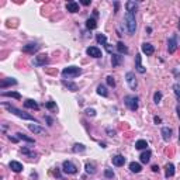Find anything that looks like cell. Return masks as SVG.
I'll return each mask as SVG.
<instances>
[{
    "mask_svg": "<svg viewBox=\"0 0 180 180\" xmlns=\"http://www.w3.org/2000/svg\"><path fill=\"white\" fill-rule=\"evenodd\" d=\"M2 106L6 108L9 113H11V114H14V116H17V117H20V118H23V120H28V121H34L35 124H38V121L35 118H34L33 116H30V114H27V113H24V111H21V110H19L17 107H14V106H11V104H9V103H3Z\"/></svg>",
    "mask_w": 180,
    "mask_h": 180,
    "instance_id": "6da1fadb",
    "label": "cell"
},
{
    "mask_svg": "<svg viewBox=\"0 0 180 180\" xmlns=\"http://www.w3.org/2000/svg\"><path fill=\"white\" fill-rule=\"evenodd\" d=\"M125 25H127V30H128L130 35H134L135 30H137V20H135V14L134 13H125Z\"/></svg>",
    "mask_w": 180,
    "mask_h": 180,
    "instance_id": "7a4b0ae2",
    "label": "cell"
},
{
    "mask_svg": "<svg viewBox=\"0 0 180 180\" xmlns=\"http://www.w3.org/2000/svg\"><path fill=\"white\" fill-rule=\"evenodd\" d=\"M79 75H82V69L77 66H68L62 70V77L65 80L66 79H73V77H77Z\"/></svg>",
    "mask_w": 180,
    "mask_h": 180,
    "instance_id": "3957f363",
    "label": "cell"
},
{
    "mask_svg": "<svg viewBox=\"0 0 180 180\" xmlns=\"http://www.w3.org/2000/svg\"><path fill=\"white\" fill-rule=\"evenodd\" d=\"M124 103H125V106L128 107L131 111H137L138 110V97H137V96H132V94L125 96V97H124Z\"/></svg>",
    "mask_w": 180,
    "mask_h": 180,
    "instance_id": "277c9868",
    "label": "cell"
},
{
    "mask_svg": "<svg viewBox=\"0 0 180 180\" xmlns=\"http://www.w3.org/2000/svg\"><path fill=\"white\" fill-rule=\"evenodd\" d=\"M62 170L68 174H75L77 172V168H76V165H73L70 160H65L64 163H62Z\"/></svg>",
    "mask_w": 180,
    "mask_h": 180,
    "instance_id": "5b68a950",
    "label": "cell"
},
{
    "mask_svg": "<svg viewBox=\"0 0 180 180\" xmlns=\"http://www.w3.org/2000/svg\"><path fill=\"white\" fill-rule=\"evenodd\" d=\"M38 49H40V45H38L37 42H28V44H25V45L23 46V52L30 54V55H34Z\"/></svg>",
    "mask_w": 180,
    "mask_h": 180,
    "instance_id": "8992f818",
    "label": "cell"
},
{
    "mask_svg": "<svg viewBox=\"0 0 180 180\" xmlns=\"http://www.w3.org/2000/svg\"><path fill=\"white\" fill-rule=\"evenodd\" d=\"M125 80H127V83H128L130 89H132V90L137 89L138 82H137V77H135V75L132 73V72H127V75H125Z\"/></svg>",
    "mask_w": 180,
    "mask_h": 180,
    "instance_id": "52a82bcc",
    "label": "cell"
},
{
    "mask_svg": "<svg viewBox=\"0 0 180 180\" xmlns=\"http://www.w3.org/2000/svg\"><path fill=\"white\" fill-rule=\"evenodd\" d=\"M49 62V58H48V55H38V56H35L34 58V61H33V64H34V66H44V65H46Z\"/></svg>",
    "mask_w": 180,
    "mask_h": 180,
    "instance_id": "ba28073f",
    "label": "cell"
},
{
    "mask_svg": "<svg viewBox=\"0 0 180 180\" xmlns=\"http://www.w3.org/2000/svg\"><path fill=\"white\" fill-rule=\"evenodd\" d=\"M177 46H179V44H177V38H176V35H173V37L169 38V41H168V51H169V54L176 52Z\"/></svg>",
    "mask_w": 180,
    "mask_h": 180,
    "instance_id": "9c48e42d",
    "label": "cell"
},
{
    "mask_svg": "<svg viewBox=\"0 0 180 180\" xmlns=\"http://www.w3.org/2000/svg\"><path fill=\"white\" fill-rule=\"evenodd\" d=\"M89 56H92V58H101V51L97 48V46H89L86 49Z\"/></svg>",
    "mask_w": 180,
    "mask_h": 180,
    "instance_id": "30bf717a",
    "label": "cell"
},
{
    "mask_svg": "<svg viewBox=\"0 0 180 180\" xmlns=\"http://www.w3.org/2000/svg\"><path fill=\"white\" fill-rule=\"evenodd\" d=\"M141 59H142V56H141L139 54H138V55H135V69H137L138 73L143 75L145 72H147V69L142 66V64H141Z\"/></svg>",
    "mask_w": 180,
    "mask_h": 180,
    "instance_id": "8fae6325",
    "label": "cell"
},
{
    "mask_svg": "<svg viewBox=\"0 0 180 180\" xmlns=\"http://www.w3.org/2000/svg\"><path fill=\"white\" fill-rule=\"evenodd\" d=\"M9 166H10V169H11L13 172H15V173H20V172L23 170V165L20 163V162H17V160H11L9 163Z\"/></svg>",
    "mask_w": 180,
    "mask_h": 180,
    "instance_id": "7c38bea8",
    "label": "cell"
},
{
    "mask_svg": "<svg viewBox=\"0 0 180 180\" xmlns=\"http://www.w3.org/2000/svg\"><path fill=\"white\" fill-rule=\"evenodd\" d=\"M28 130L31 132H34V134H45V130L37 124H28Z\"/></svg>",
    "mask_w": 180,
    "mask_h": 180,
    "instance_id": "4fadbf2b",
    "label": "cell"
},
{
    "mask_svg": "<svg viewBox=\"0 0 180 180\" xmlns=\"http://www.w3.org/2000/svg\"><path fill=\"white\" fill-rule=\"evenodd\" d=\"M142 52H143V54H147V55H152L153 52H155V48H153L152 44L143 42L142 44Z\"/></svg>",
    "mask_w": 180,
    "mask_h": 180,
    "instance_id": "5bb4252c",
    "label": "cell"
},
{
    "mask_svg": "<svg viewBox=\"0 0 180 180\" xmlns=\"http://www.w3.org/2000/svg\"><path fill=\"white\" fill-rule=\"evenodd\" d=\"M162 138H163V141L165 142H169L172 138V130L169 128V127H163L162 128Z\"/></svg>",
    "mask_w": 180,
    "mask_h": 180,
    "instance_id": "9a60e30c",
    "label": "cell"
},
{
    "mask_svg": "<svg viewBox=\"0 0 180 180\" xmlns=\"http://www.w3.org/2000/svg\"><path fill=\"white\" fill-rule=\"evenodd\" d=\"M66 10L69 13H77L79 11V3H76V2H68Z\"/></svg>",
    "mask_w": 180,
    "mask_h": 180,
    "instance_id": "2e32d148",
    "label": "cell"
},
{
    "mask_svg": "<svg viewBox=\"0 0 180 180\" xmlns=\"http://www.w3.org/2000/svg\"><path fill=\"white\" fill-rule=\"evenodd\" d=\"M62 85L65 86V87L68 89V90H70V92H77V85L73 82H69V80H62Z\"/></svg>",
    "mask_w": 180,
    "mask_h": 180,
    "instance_id": "e0dca14e",
    "label": "cell"
},
{
    "mask_svg": "<svg viewBox=\"0 0 180 180\" xmlns=\"http://www.w3.org/2000/svg\"><path fill=\"white\" fill-rule=\"evenodd\" d=\"M151 156H152V152H151L149 149H147V151H145V152H142V153H141L139 159H141V162H142V163H149Z\"/></svg>",
    "mask_w": 180,
    "mask_h": 180,
    "instance_id": "ac0fdd59",
    "label": "cell"
},
{
    "mask_svg": "<svg viewBox=\"0 0 180 180\" xmlns=\"http://www.w3.org/2000/svg\"><path fill=\"white\" fill-rule=\"evenodd\" d=\"M117 51H118L120 55H127V54H128V48H127V45H125L124 42H121V41L117 42Z\"/></svg>",
    "mask_w": 180,
    "mask_h": 180,
    "instance_id": "d6986e66",
    "label": "cell"
},
{
    "mask_svg": "<svg viewBox=\"0 0 180 180\" xmlns=\"http://www.w3.org/2000/svg\"><path fill=\"white\" fill-rule=\"evenodd\" d=\"M24 107H27V108H31V110H38V108H40V106L37 104V101L31 100V99H27V100L24 101Z\"/></svg>",
    "mask_w": 180,
    "mask_h": 180,
    "instance_id": "ffe728a7",
    "label": "cell"
},
{
    "mask_svg": "<svg viewBox=\"0 0 180 180\" xmlns=\"http://www.w3.org/2000/svg\"><path fill=\"white\" fill-rule=\"evenodd\" d=\"M121 62H122V56L120 55V54H113V56H111V64H113V68L120 66Z\"/></svg>",
    "mask_w": 180,
    "mask_h": 180,
    "instance_id": "44dd1931",
    "label": "cell"
},
{
    "mask_svg": "<svg viewBox=\"0 0 180 180\" xmlns=\"http://www.w3.org/2000/svg\"><path fill=\"white\" fill-rule=\"evenodd\" d=\"M125 163V158L122 155H116L113 156V165L114 166H122Z\"/></svg>",
    "mask_w": 180,
    "mask_h": 180,
    "instance_id": "7402d4cb",
    "label": "cell"
},
{
    "mask_svg": "<svg viewBox=\"0 0 180 180\" xmlns=\"http://www.w3.org/2000/svg\"><path fill=\"white\" fill-rule=\"evenodd\" d=\"M11 85H17V80L13 79V77H9V79H4L0 82V87L2 89L7 87V86H11Z\"/></svg>",
    "mask_w": 180,
    "mask_h": 180,
    "instance_id": "603a6c76",
    "label": "cell"
},
{
    "mask_svg": "<svg viewBox=\"0 0 180 180\" xmlns=\"http://www.w3.org/2000/svg\"><path fill=\"white\" fill-rule=\"evenodd\" d=\"M125 9H127L128 13H134L135 14V10L138 9V3H135V2H127L125 3Z\"/></svg>",
    "mask_w": 180,
    "mask_h": 180,
    "instance_id": "cb8c5ba5",
    "label": "cell"
},
{
    "mask_svg": "<svg viewBox=\"0 0 180 180\" xmlns=\"http://www.w3.org/2000/svg\"><path fill=\"white\" fill-rule=\"evenodd\" d=\"M130 170H131L132 173H139V172L142 170V166H141L139 163H137V162H131V163H130Z\"/></svg>",
    "mask_w": 180,
    "mask_h": 180,
    "instance_id": "d4e9b609",
    "label": "cell"
},
{
    "mask_svg": "<svg viewBox=\"0 0 180 180\" xmlns=\"http://www.w3.org/2000/svg\"><path fill=\"white\" fill-rule=\"evenodd\" d=\"M165 169H166L165 176L168 177V179H169V177H172V176H173V174H174V165H173V163H168Z\"/></svg>",
    "mask_w": 180,
    "mask_h": 180,
    "instance_id": "484cf974",
    "label": "cell"
},
{
    "mask_svg": "<svg viewBox=\"0 0 180 180\" xmlns=\"http://www.w3.org/2000/svg\"><path fill=\"white\" fill-rule=\"evenodd\" d=\"M147 147H148V142L145 139H139V141H137V142H135V148H137L138 151L147 149Z\"/></svg>",
    "mask_w": 180,
    "mask_h": 180,
    "instance_id": "4316f807",
    "label": "cell"
},
{
    "mask_svg": "<svg viewBox=\"0 0 180 180\" xmlns=\"http://www.w3.org/2000/svg\"><path fill=\"white\" fill-rule=\"evenodd\" d=\"M97 93L100 96H103V97H108V90H107V87L104 85H99L97 86Z\"/></svg>",
    "mask_w": 180,
    "mask_h": 180,
    "instance_id": "83f0119b",
    "label": "cell"
},
{
    "mask_svg": "<svg viewBox=\"0 0 180 180\" xmlns=\"http://www.w3.org/2000/svg\"><path fill=\"white\" fill-rule=\"evenodd\" d=\"M2 96H4V97H13V99H17V100L21 99L20 93H15V92H2Z\"/></svg>",
    "mask_w": 180,
    "mask_h": 180,
    "instance_id": "f1b7e54d",
    "label": "cell"
},
{
    "mask_svg": "<svg viewBox=\"0 0 180 180\" xmlns=\"http://www.w3.org/2000/svg\"><path fill=\"white\" fill-rule=\"evenodd\" d=\"M86 27H87L89 30H94V28H97V21H96V19H89L87 21H86Z\"/></svg>",
    "mask_w": 180,
    "mask_h": 180,
    "instance_id": "f546056e",
    "label": "cell"
},
{
    "mask_svg": "<svg viewBox=\"0 0 180 180\" xmlns=\"http://www.w3.org/2000/svg\"><path fill=\"white\" fill-rule=\"evenodd\" d=\"M15 135H17V138H19V139H23V141H25V142H30V143H34V142H35V141H34L33 138L27 137L25 134H21V132H17Z\"/></svg>",
    "mask_w": 180,
    "mask_h": 180,
    "instance_id": "4dcf8cb0",
    "label": "cell"
},
{
    "mask_svg": "<svg viewBox=\"0 0 180 180\" xmlns=\"http://www.w3.org/2000/svg\"><path fill=\"white\" fill-rule=\"evenodd\" d=\"M96 40H97L99 44H103L104 46L107 45V37L104 34H97V35H96Z\"/></svg>",
    "mask_w": 180,
    "mask_h": 180,
    "instance_id": "1f68e13d",
    "label": "cell"
},
{
    "mask_svg": "<svg viewBox=\"0 0 180 180\" xmlns=\"http://www.w3.org/2000/svg\"><path fill=\"white\" fill-rule=\"evenodd\" d=\"M72 151H73L75 153H77V152H85L86 148H85V145H82V143H76V145L72 148Z\"/></svg>",
    "mask_w": 180,
    "mask_h": 180,
    "instance_id": "d6a6232c",
    "label": "cell"
},
{
    "mask_svg": "<svg viewBox=\"0 0 180 180\" xmlns=\"http://www.w3.org/2000/svg\"><path fill=\"white\" fill-rule=\"evenodd\" d=\"M21 152L24 153V155L30 156V158H37V153H35V152H33V151H30V149H28V148H23V149H21Z\"/></svg>",
    "mask_w": 180,
    "mask_h": 180,
    "instance_id": "836d02e7",
    "label": "cell"
},
{
    "mask_svg": "<svg viewBox=\"0 0 180 180\" xmlns=\"http://www.w3.org/2000/svg\"><path fill=\"white\" fill-rule=\"evenodd\" d=\"M173 92H174V94H176L177 101H180V85L179 83H174L173 85Z\"/></svg>",
    "mask_w": 180,
    "mask_h": 180,
    "instance_id": "e575fe53",
    "label": "cell"
},
{
    "mask_svg": "<svg viewBox=\"0 0 180 180\" xmlns=\"http://www.w3.org/2000/svg\"><path fill=\"white\" fill-rule=\"evenodd\" d=\"M86 172L90 174H94L96 173V169H94V165H92V163H86Z\"/></svg>",
    "mask_w": 180,
    "mask_h": 180,
    "instance_id": "d590c367",
    "label": "cell"
},
{
    "mask_svg": "<svg viewBox=\"0 0 180 180\" xmlns=\"http://www.w3.org/2000/svg\"><path fill=\"white\" fill-rule=\"evenodd\" d=\"M104 176H106L107 179H113V177H114L113 169H106V170H104Z\"/></svg>",
    "mask_w": 180,
    "mask_h": 180,
    "instance_id": "8d00e7d4",
    "label": "cell"
},
{
    "mask_svg": "<svg viewBox=\"0 0 180 180\" xmlns=\"http://www.w3.org/2000/svg\"><path fill=\"white\" fill-rule=\"evenodd\" d=\"M160 100H162V93L160 92H156L155 94H153V101L158 104V103H160Z\"/></svg>",
    "mask_w": 180,
    "mask_h": 180,
    "instance_id": "74e56055",
    "label": "cell"
},
{
    "mask_svg": "<svg viewBox=\"0 0 180 180\" xmlns=\"http://www.w3.org/2000/svg\"><path fill=\"white\" fill-rule=\"evenodd\" d=\"M106 80H107V85H108V86H111V87H114V86H116V80H114L113 76H107Z\"/></svg>",
    "mask_w": 180,
    "mask_h": 180,
    "instance_id": "f35d334b",
    "label": "cell"
},
{
    "mask_svg": "<svg viewBox=\"0 0 180 180\" xmlns=\"http://www.w3.org/2000/svg\"><path fill=\"white\" fill-rule=\"evenodd\" d=\"M45 107L49 108V110H52V108H56V104L54 101H48V103H45Z\"/></svg>",
    "mask_w": 180,
    "mask_h": 180,
    "instance_id": "ab89813d",
    "label": "cell"
},
{
    "mask_svg": "<svg viewBox=\"0 0 180 180\" xmlns=\"http://www.w3.org/2000/svg\"><path fill=\"white\" fill-rule=\"evenodd\" d=\"M86 114L90 116V117H94L96 116V110H94V108H87V110H86Z\"/></svg>",
    "mask_w": 180,
    "mask_h": 180,
    "instance_id": "60d3db41",
    "label": "cell"
},
{
    "mask_svg": "<svg viewBox=\"0 0 180 180\" xmlns=\"http://www.w3.org/2000/svg\"><path fill=\"white\" fill-rule=\"evenodd\" d=\"M106 132L108 134V137H114V135H116V131H114V130H110V128H107Z\"/></svg>",
    "mask_w": 180,
    "mask_h": 180,
    "instance_id": "b9f144b4",
    "label": "cell"
},
{
    "mask_svg": "<svg viewBox=\"0 0 180 180\" xmlns=\"http://www.w3.org/2000/svg\"><path fill=\"white\" fill-rule=\"evenodd\" d=\"M118 7H120V3H118V2H114V9H116V10H114V13L118 11Z\"/></svg>",
    "mask_w": 180,
    "mask_h": 180,
    "instance_id": "7bdbcfd3",
    "label": "cell"
},
{
    "mask_svg": "<svg viewBox=\"0 0 180 180\" xmlns=\"http://www.w3.org/2000/svg\"><path fill=\"white\" fill-rule=\"evenodd\" d=\"M45 120H46V121H48V125H52V124H54V121H52V118H51V117H48V116H46V117H45Z\"/></svg>",
    "mask_w": 180,
    "mask_h": 180,
    "instance_id": "ee69618b",
    "label": "cell"
},
{
    "mask_svg": "<svg viewBox=\"0 0 180 180\" xmlns=\"http://www.w3.org/2000/svg\"><path fill=\"white\" fill-rule=\"evenodd\" d=\"M9 139H10V141H13V142H17V141H19V138H17V137H11V135H10Z\"/></svg>",
    "mask_w": 180,
    "mask_h": 180,
    "instance_id": "f6af8a7d",
    "label": "cell"
},
{
    "mask_svg": "<svg viewBox=\"0 0 180 180\" xmlns=\"http://www.w3.org/2000/svg\"><path fill=\"white\" fill-rule=\"evenodd\" d=\"M152 170L155 172V173H156V172H159V166H158V165H153V166H152Z\"/></svg>",
    "mask_w": 180,
    "mask_h": 180,
    "instance_id": "bcb514c9",
    "label": "cell"
},
{
    "mask_svg": "<svg viewBox=\"0 0 180 180\" xmlns=\"http://www.w3.org/2000/svg\"><path fill=\"white\" fill-rule=\"evenodd\" d=\"M176 111H177V116H179V118H180V104H177V107H176Z\"/></svg>",
    "mask_w": 180,
    "mask_h": 180,
    "instance_id": "7dc6e473",
    "label": "cell"
},
{
    "mask_svg": "<svg viewBox=\"0 0 180 180\" xmlns=\"http://www.w3.org/2000/svg\"><path fill=\"white\" fill-rule=\"evenodd\" d=\"M82 4H83V6H89V4H90V2H89V0H83Z\"/></svg>",
    "mask_w": 180,
    "mask_h": 180,
    "instance_id": "c3c4849f",
    "label": "cell"
},
{
    "mask_svg": "<svg viewBox=\"0 0 180 180\" xmlns=\"http://www.w3.org/2000/svg\"><path fill=\"white\" fill-rule=\"evenodd\" d=\"M153 120H155V122H156V124H158V122H160V118H159V117H155V118H153Z\"/></svg>",
    "mask_w": 180,
    "mask_h": 180,
    "instance_id": "681fc988",
    "label": "cell"
},
{
    "mask_svg": "<svg viewBox=\"0 0 180 180\" xmlns=\"http://www.w3.org/2000/svg\"><path fill=\"white\" fill-rule=\"evenodd\" d=\"M179 141H180V128H179Z\"/></svg>",
    "mask_w": 180,
    "mask_h": 180,
    "instance_id": "f907efd6",
    "label": "cell"
},
{
    "mask_svg": "<svg viewBox=\"0 0 180 180\" xmlns=\"http://www.w3.org/2000/svg\"><path fill=\"white\" fill-rule=\"evenodd\" d=\"M179 30H180V20H179Z\"/></svg>",
    "mask_w": 180,
    "mask_h": 180,
    "instance_id": "816d5d0a",
    "label": "cell"
}]
</instances>
